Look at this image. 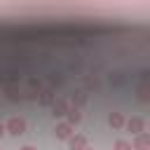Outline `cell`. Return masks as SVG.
<instances>
[{
    "instance_id": "obj_5",
    "label": "cell",
    "mask_w": 150,
    "mask_h": 150,
    "mask_svg": "<svg viewBox=\"0 0 150 150\" xmlns=\"http://www.w3.org/2000/svg\"><path fill=\"white\" fill-rule=\"evenodd\" d=\"M68 108H70V103H68L66 98H56V101L52 103V115H54V117H66Z\"/></svg>"
},
{
    "instance_id": "obj_1",
    "label": "cell",
    "mask_w": 150,
    "mask_h": 150,
    "mask_svg": "<svg viewBox=\"0 0 150 150\" xmlns=\"http://www.w3.org/2000/svg\"><path fill=\"white\" fill-rule=\"evenodd\" d=\"M5 134H12V136H21V134H26V120L23 117H9L7 122H5Z\"/></svg>"
},
{
    "instance_id": "obj_18",
    "label": "cell",
    "mask_w": 150,
    "mask_h": 150,
    "mask_svg": "<svg viewBox=\"0 0 150 150\" xmlns=\"http://www.w3.org/2000/svg\"><path fill=\"white\" fill-rule=\"evenodd\" d=\"M19 150H38L35 145H23V148H19Z\"/></svg>"
},
{
    "instance_id": "obj_9",
    "label": "cell",
    "mask_w": 150,
    "mask_h": 150,
    "mask_svg": "<svg viewBox=\"0 0 150 150\" xmlns=\"http://www.w3.org/2000/svg\"><path fill=\"white\" fill-rule=\"evenodd\" d=\"M5 98H7L9 103H21V101H23V94L16 91L12 84H7V87H5Z\"/></svg>"
},
{
    "instance_id": "obj_13",
    "label": "cell",
    "mask_w": 150,
    "mask_h": 150,
    "mask_svg": "<svg viewBox=\"0 0 150 150\" xmlns=\"http://www.w3.org/2000/svg\"><path fill=\"white\" fill-rule=\"evenodd\" d=\"M61 84H63V75H61V73H52V75H49V89L61 87Z\"/></svg>"
},
{
    "instance_id": "obj_2",
    "label": "cell",
    "mask_w": 150,
    "mask_h": 150,
    "mask_svg": "<svg viewBox=\"0 0 150 150\" xmlns=\"http://www.w3.org/2000/svg\"><path fill=\"white\" fill-rule=\"evenodd\" d=\"M129 145H131V150H150V134H148V131L136 134Z\"/></svg>"
},
{
    "instance_id": "obj_11",
    "label": "cell",
    "mask_w": 150,
    "mask_h": 150,
    "mask_svg": "<svg viewBox=\"0 0 150 150\" xmlns=\"http://www.w3.org/2000/svg\"><path fill=\"white\" fill-rule=\"evenodd\" d=\"M82 82H84L82 91H96V89H98V80H96V75H84Z\"/></svg>"
},
{
    "instance_id": "obj_8",
    "label": "cell",
    "mask_w": 150,
    "mask_h": 150,
    "mask_svg": "<svg viewBox=\"0 0 150 150\" xmlns=\"http://www.w3.org/2000/svg\"><path fill=\"white\" fill-rule=\"evenodd\" d=\"M68 145H70V150H84V148H87V136L73 134V136L68 138Z\"/></svg>"
},
{
    "instance_id": "obj_7",
    "label": "cell",
    "mask_w": 150,
    "mask_h": 150,
    "mask_svg": "<svg viewBox=\"0 0 150 150\" xmlns=\"http://www.w3.org/2000/svg\"><path fill=\"white\" fill-rule=\"evenodd\" d=\"M84 103H87V91L75 89V91L70 94V108H82Z\"/></svg>"
},
{
    "instance_id": "obj_19",
    "label": "cell",
    "mask_w": 150,
    "mask_h": 150,
    "mask_svg": "<svg viewBox=\"0 0 150 150\" xmlns=\"http://www.w3.org/2000/svg\"><path fill=\"white\" fill-rule=\"evenodd\" d=\"M5 136V122H0V138Z\"/></svg>"
},
{
    "instance_id": "obj_4",
    "label": "cell",
    "mask_w": 150,
    "mask_h": 150,
    "mask_svg": "<svg viewBox=\"0 0 150 150\" xmlns=\"http://www.w3.org/2000/svg\"><path fill=\"white\" fill-rule=\"evenodd\" d=\"M73 134H75V131H73V127H70L68 122H59V124L54 127V136H56L59 141H68Z\"/></svg>"
},
{
    "instance_id": "obj_3",
    "label": "cell",
    "mask_w": 150,
    "mask_h": 150,
    "mask_svg": "<svg viewBox=\"0 0 150 150\" xmlns=\"http://www.w3.org/2000/svg\"><path fill=\"white\" fill-rule=\"evenodd\" d=\"M124 127H127V129H129V131H131V134L136 136V134L145 131V120L136 115V117H131V120H124Z\"/></svg>"
},
{
    "instance_id": "obj_10",
    "label": "cell",
    "mask_w": 150,
    "mask_h": 150,
    "mask_svg": "<svg viewBox=\"0 0 150 150\" xmlns=\"http://www.w3.org/2000/svg\"><path fill=\"white\" fill-rule=\"evenodd\" d=\"M108 124H110L112 129H122V127H124V115H122L120 110H112V112L108 115Z\"/></svg>"
},
{
    "instance_id": "obj_15",
    "label": "cell",
    "mask_w": 150,
    "mask_h": 150,
    "mask_svg": "<svg viewBox=\"0 0 150 150\" xmlns=\"http://www.w3.org/2000/svg\"><path fill=\"white\" fill-rule=\"evenodd\" d=\"M28 87H30V91H38V94L45 89V87H42V82H40L38 77H30V80H28Z\"/></svg>"
},
{
    "instance_id": "obj_14",
    "label": "cell",
    "mask_w": 150,
    "mask_h": 150,
    "mask_svg": "<svg viewBox=\"0 0 150 150\" xmlns=\"http://www.w3.org/2000/svg\"><path fill=\"white\" fill-rule=\"evenodd\" d=\"M138 98H141L143 103L150 101V94H148V84H145V82H141V87H138Z\"/></svg>"
},
{
    "instance_id": "obj_16",
    "label": "cell",
    "mask_w": 150,
    "mask_h": 150,
    "mask_svg": "<svg viewBox=\"0 0 150 150\" xmlns=\"http://www.w3.org/2000/svg\"><path fill=\"white\" fill-rule=\"evenodd\" d=\"M112 150H131V145H129V141L117 138V141H115V145H112Z\"/></svg>"
},
{
    "instance_id": "obj_12",
    "label": "cell",
    "mask_w": 150,
    "mask_h": 150,
    "mask_svg": "<svg viewBox=\"0 0 150 150\" xmlns=\"http://www.w3.org/2000/svg\"><path fill=\"white\" fill-rule=\"evenodd\" d=\"M66 117H68L66 122H68L70 127H75V124H77V122L82 120V112H80V108H68V112H66Z\"/></svg>"
},
{
    "instance_id": "obj_17",
    "label": "cell",
    "mask_w": 150,
    "mask_h": 150,
    "mask_svg": "<svg viewBox=\"0 0 150 150\" xmlns=\"http://www.w3.org/2000/svg\"><path fill=\"white\" fill-rule=\"evenodd\" d=\"M38 96H40L38 91H30V89H28V91L23 94V101H38Z\"/></svg>"
},
{
    "instance_id": "obj_6",
    "label": "cell",
    "mask_w": 150,
    "mask_h": 150,
    "mask_svg": "<svg viewBox=\"0 0 150 150\" xmlns=\"http://www.w3.org/2000/svg\"><path fill=\"white\" fill-rule=\"evenodd\" d=\"M54 101H56V94H54V89H49V87H47V89H42V91H40V96H38V103H40L42 108L52 105Z\"/></svg>"
},
{
    "instance_id": "obj_20",
    "label": "cell",
    "mask_w": 150,
    "mask_h": 150,
    "mask_svg": "<svg viewBox=\"0 0 150 150\" xmlns=\"http://www.w3.org/2000/svg\"><path fill=\"white\" fill-rule=\"evenodd\" d=\"M84 150H94V148H89V145H87V148H84Z\"/></svg>"
}]
</instances>
